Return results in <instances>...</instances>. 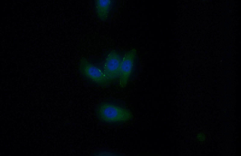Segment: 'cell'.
<instances>
[{"instance_id":"52a82bcc","label":"cell","mask_w":241,"mask_h":156,"mask_svg":"<svg viewBox=\"0 0 241 156\" xmlns=\"http://www.w3.org/2000/svg\"><path fill=\"white\" fill-rule=\"evenodd\" d=\"M197 138L200 141H203L205 138V135L203 134H199L197 136Z\"/></svg>"},{"instance_id":"5b68a950","label":"cell","mask_w":241,"mask_h":156,"mask_svg":"<svg viewBox=\"0 0 241 156\" xmlns=\"http://www.w3.org/2000/svg\"><path fill=\"white\" fill-rule=\"evenodd\" d=\"M111 0H96L95 1L96 13L101 20L105 21L108 18L112 4Z\"/></svg>"},{"instance_id":"3957f363","label":"cell","mask_w":241,"mask_h":156,"mask_svg":"<svg viewBox=\"0 0 241 156\" xmlns=\"http://www.w3.org/2000/svg\"><path fill=\"white\" fill-rule=\"evenodd\" d=\"M121 60L120 55L114 51H111L107 57L103 71L110 83L119 78Z\"/></svg>"},{"instance_id":"8992f818","label":"cell","mask_w":241,"mask_h":156,"mask_svg":"<svg viewBox=\"0 0 241 156\" xmlns=\"http://www.w3.org/2000/svg\"><path fill=\"white\" fill-rule=\"evenodd\" d=\"M92 154L94 156H114L118 155L116 152L108 149L96 150Z\"/></svg>"},{"instance_id":"7a4b0ae2","label":"cell","mask_w":241,"mask_h":156,"mask_svg":"<svg viewBox=\"0 0 241 156\" xmlns=\"http://www.w3.org/2000/svg\"><path fill=\"white\" fill-rule=\"evenodd\" d=\"M79 70L83 77L98 85L105 86L110 83L103 71L85 58L80 59Z\"/></svg>"},{"instance_id":"6da1fadb","label":"cell","mask_w":241,"mask_h":156,"mask_svg":"<svg viewBox=\"0 0 241 156\" xmlns=\"http://www.w3.org/2000/svg\"><path fill=\"white\" fill-rule=\"evenodd\" d=\"M95 112L99 120L108 125L122 124L130 120L133 116L128 110L110 102L101 103Z\"/></svg>"},{"instance_id":"277c9868","label":"cell","mask_w":241,"mask_h":156,"mask_svg":"<svg viewBox=\"0 0 241 156\" xmlns=\"http://www.w3.org/2000/svg\"><path fill=\"white\" fill-rule=\"evenodd\" d=\"M136 50L133 49L126 52L122 59L118 78L119 84L121 87L127 85L132 71Z\"/></svg>"}]
</instances>
